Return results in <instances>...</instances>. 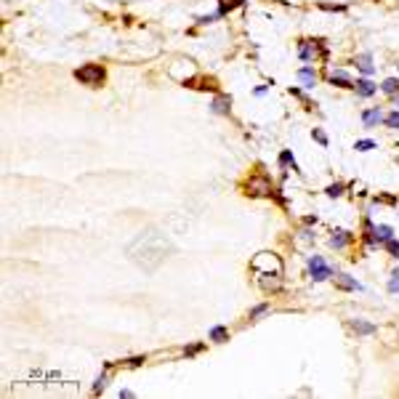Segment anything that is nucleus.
<instances>
[{
  "instance_id": "obj_7",
  "label": "nucleus",
  "mask_w": 399,
  "mask_h": 399,
  "mask_svg": "<svg viewBox=\"0 0 399 399\" xmlns=\"http://www.w3.org/2000/svg\"><path fill=\"white\" fill-rule=\"evenodd\" d=\"M330 83H333V85H338V88H354V83H351V77L349 75H346V72H330Z\"/></svg>"
},
{
  "instance_id": "obj_11",
  "label": "nucleus",
  "mask_w": 399,
  "mask_h": 399,
  "mask_svg": "<svg viewBox=\"0 0 399 399\" xmlns=\"http://www.w3.org/2000/svg\"><path fill=\"white\" fill-rule=\"evenodd\" d=\"M357 67L364 72V75H373V72H375V67H373V56H370V54H359V56H357Z\"/></svg>"
},
{
  "instance_id": "obj_16",
  "label": "nucleus",
  "mask_w": 399,
  "mask_h": 399,
  "mask_svg": "<svg viewBox=\"0 0 399 399\" xmlns=\"http://www.w3.org/2000/svg\"><path fill=\"white\" fill-rule=\"evenodd\" d=\"M237 5H242V0H221V5H218V16H226L229 11H235Z\"/></svg>"
},
{
  "instance_id": "obj_2",
  "label": "nucleus",
  "mask_w": 399,
  "mask_h": 399,
  "mask_svg": "<svg viewBox=\"0 0 399 399\" xmlns=\"http://www.w3.org/2000/svg\"><path fill=\"white\" fill-rule=\"evenodd\" d=\"M75 77L80 80L83 85H91V88H96V85H101V80H104V67L99 64H85L75 70Z\"/></svg>"
},
{
  "instance_id": "obj_14",
  "label": "nucleus",
  "mask_w": 399,
  "mask_h": 399,
  "mask_svg": "<svg viewBox=\"0 0 399 399\" xmlns=\"http://www.w3.org/2000/svg\"><path fill=\"white\" fill-rule=\"evenodd\" d=\"M381 91H383V93H389V96H397L399 93V80L397 77H386L383 85H381Z\"/></svg>"
},
{
  "instance_id": "obj_10",
  "label": "nucleus",
  "mask_w": 399,
  "mask_h": 399,
  "mask_svg": "<svg viewBox=\"0 0 399 399\" xmlns=\"http://www.w3.org/2000/svg\"><path fill=\"white\" fill-rule=\"evenodd\" d=\"M381 120H383V115H381V109L375 107V109H367L362 115V123H364V128H373V125H378Z\"/></svg>"
},
{
  "instance_id": "obj_5",
  "label": "nucleus",
  "mask_w": 399,
  "mask_h": 399,
  "mask_svg": "<svg viewBox=\"0 0 399 399\" xmlns=\"http://www.w3.org/2000/svg\"><path fill=\"white\" fill-rule=\"evenodd\" d=\"M210 109H213L216 115H229V109H232V99H229V96H216L213 104H210Z\"/></svg>"
},
{
  "instance_id": "obj_18",
  "label": "nucleus",
  "mask_w": 399,
  "mask_h": 399,
  "mask_svg": "<svg viewBox=\"0 0 399 399\" xmlns=\"http://www.w3.org/2000/svg\"><path fill=\"white\" fill-rule=\"evenodd\" d=\"M383 120H386V125H389V128H394V130H399V109H394V112H389V115H386Z\"/></svg>"
},
{
  "instance_id": "obj_13",
  "label": "nucleus",
  "mask_w": 399,
  "mask_h": 399,
  "mask_svg": "<svg viewBox=\"0 0 399 399\" xmlns=\"http://www.w3.org/2000/svg\"><path fill=\"white\" fill-rule=\"evenodd\" d=\"M349 242H351L349 232H333V237H330V245H333V248H346Z\"/></svg>"
},
{
  "instance_id": "obj_3",
  "label": "nucleus",
  "mask_w": 399,
  "mask_h": 399,
  "mask_svg": "<svg viewBox=\"0 0 399 399\" xmlns=\"http://www.w3.org/2000/svg\"><path fill=\"white\" fill-rule=\"evenodd\" d=\"M298 54L304 61H314V59L327 56V51H325V45L319 43V40H304V43L298 45Z\"/></svg>"
},
{
  "instance_id": "obj_1",
  "label": "nucleus",
  "mask_w": 399,
  "mask_h": 399,
  "mask_svg": "<svg viewBox=\"0 0 399 399\" xmlns=\"http://www.w3.org/2000/svg\"><path fill=\"white\" fill-rule=\"evenodd\" d=\"M168 242H165L160 235L155 232H146V235H139L133 239V242L128 245V255L130 261H136V264L141 266V269L152 272L160 261L165 258V253H168Z\"/></svg>"
},
{
  "instance_id": "obj_6",
  "label": "nucleus",
  "mask_w": 399,
  "mask_h": 399,
  "mask_svg": "<svg viewBox=\"0 0 399 399\" xmlns=\"http://www.w3.org/2000/svg\"><path fill=\"white\" fill-rule=\"evenodd\" d=\"M354 88H357V93H359V96H364V99H367V96H373L375 91H378V85H375L370 77H362V80H357Z\"/></svg>"
},
{
  "instance_id": "obj_8",
  "label": "nucleus",
  "mask_w": 399,
  "mask_h": 399,
  "mask_svg": "<svg viewBox=\"0 0 399 399\" xmlns=\"http://www.w3.org/2000/svg\"><path fill=\"white\" fill-rule=\"evenodd\" d=\"M351 330L354 333H359V335H373L375 333V325H370V322H364V319H351Z\"/></svg>"
},
{
  "instance_id": "obj_19",
  "label": "nucleus",
  "mask_w": 399,
  "mask_h": 399,
  "mask_svg": "<svg viewBox=\"0 0 399 399\" xmlns=\"http://www.w3.org/2000/svg\"><path fill=\"white\" fill-rule=\"evenodd\" d=\"M386 250H389V253L391 255H397V258H399V239H394V237H391V239H386Z\"/></svg>"
},
{
  "instance_id": "obj_26",
  "label": "nucleus",
  "mask_w": 399,
  "mask_h": 399,
  "mask_svg": "<svg viewBox=\"0 0 399 399\" xmlns=\"http://www.w3.org/2000/svg\"><path fill=\"white\" fill-rule=\"evenodd\" d=\"M104 383H107V375H99L96 383H93V391H101V389H104Z\"/></svg>"
},
{
  "instance_id": "obj_21",
  "label": "nucleus",
  "mask_w": 399,
  "mask_h": 399,
  "mask_svg": "<svg viewBox=\"0 0 399 399\" xmlns=\"http://www.w3.org/2000/svg\"><path fill=\"white\" fill-rule=\"evenodd\" d=\"M279 163H282V165H293V170H298V165H295V160H293V155H290L288 149L279 155Z\"/></svg>"
},
{
  "instance_id": "obj_22",
  "label": "nucleus",
  "mask_w": 399,
  "mask_h": 399,
  "mask_svg": "<svg viewBox=\"0 0 399 399\" xmlns=\"http://www.w3.org/2000/svg\"><path fill=\"white\" fill-rule=\"evenodd\" d=\"M344 195V184H333V186H327V197H341Z\"/></svg>"
},
{
  "instance_id": "obj_28",
  "label": "nucleus",
  "mask_w": 399,
  "mask_h": 399,
  "mask_svg": "<svg viewBox=\"0 0 399 399\" xmlns=\"http://www.w3.org/2000/svg\"><path fill=\"white\" fill-rule=\"evenodd\" d=\"M397 109H399V93H397Z\"/></svg>"
},
{
  "instance_id": "obj_15",
  "label": "nucleus",
  "mask_w": 399,
  "mask_h": 399,
  "mask_svg": "<svg viewBox=\"0 0 399 399\" xmlns=\"http://www.w3.org/2000/svg\"><path fill=\"white\" fill-rule=\"evenodd\" d=\"M391 237H394V229H391V226H386V224L375 226V239H378V242H386V239H391Z\"/></svg>"
},
{
  "instance_id": "obj_23",
  "label": "nucleus",
  "mask_w": 399,
  "mask_h": 399,
  "mask_svg": "<svg viewBox=\"0 0 399 399\" xmlns=\"http://www.w3.org/2000/svg\"><path fill=\"white\" fill-rule=\"evenodd\" d=\"M389 293H399V269L391 274V282H389Z\"/></svg>"
},
{
  "instance_id": "obj_4",
  "label": "nucleus",
  "mask_w": 399,
  "mask_h": 399,
  "mask_svg": "<svg viewBox=\"0 0 399 399\" xmlns=\"http://www.w3.org/2000/svg\"><path fill=\"white\" fill-rule=\"evenodd\" d=\"M309 272H311V279H314V282H322V279L333 277V269L325 264L322 255H311L309 258Z\"/></svg>"
},
{
  "instance_id": "obj_9",
  "label": "nucleus",
  "mask_w": 399,
  "mask_h": 399,
  "mask_svg": "<svg viewBox=\"0 0 399 399\" xmlns=\"http://www.w3.org/2000/svg\"><path fill=\"white\" fill-rule=\"evenodd\" d=\"M335 285L344 290H362V285H359L357 279H351L349 274H335Z\"/></svg>"
},
{
  "instance_id": "obj_24",
  "label": "nucleus",
  "mask_w": 399,
  "mask_h": 399,
  "mask_svg": "<svg viewBox=\"0 0 399 399\" xmlns=\"http://www.w3.org/2000/svg\"><path fill=\"white\" fill-rule=\"evenodd\" d=\"M311 136H314V139L319 141V144H322V146H327V136H325L322 133V130H319V128H314V130H311Z\"/></svg>"
},
{
  "instance_id": "obj_27",
  "label": "nucleus",
  "mask_w": 399,
  "mask_h": 399,
  "mask_svg": "<svg viewBox=\"0 0 399 399\" xmlns=\"http://www.w3.org/2000/svg\"><path fill=\"white\" fill-rule=\"evenodd\" d=\"M128 397H133V391H128V389L120 391V399H128Z\"/></svg>"
},
{
  "instance_id": "obj_12",
  "label": "nucleus",
  "mask_w": 399,
  "mask_h": 399,
  "mask_svg": "<svg viewBox=\"0 0 399 399\" xmlns=\"http://www.w3.org/2000/svg\"><path fill=\"white\" fill-rule=\"evenodd\" d=\"M298 77L304 80V88H314L317 75H314V70H311V67H301V70H298Z\"/></svg>"
},
{
  "instance_id": "obj_17",
  "label": "nucleus",
  "mask_w": 399,
  "mask_h": 399,
  "mask_svg": "<svg viewBox=\"0 0 399 399\" xmlns=\"http://www.w3.org/2000/svg\"><path fill=\"white\" fill-rule=\"evenodd\" d=\"M210 338H213V341H218V344H221V341H226V338H229V333H226V327H221V325H218V327H213V330H210Z\"/></svg>"
},
{
  "instance_id": "obj_25",
  "label": "nucleus",
  "mask_w": 399,
  "mask_h": 399,
  "mask_svg": "<svg viewBox=\"0 0 399 399\" xmlns=\"http://www.w3.org/2000/svg\"><path fill=\"white\" fill-rule=\"evenodd\" d=\"M266 309H269V306H266V304H261V306H255V309H250V319H255L258 314H264Z\"/></svg>"
},
{
  "instance_id": "obj_20",
  "label": "nucleus",
  "mask_w": 399,
  "mask_h": 399,
  "mask_svg": "<svg viewBox=\"0 0 399 399\" xmlns=\"http://www.w3.org/2000/svg\"><path fill=\"white\" fill-rule=\"evenodd\" d=\"M354 149H359V152H370V149H375V141L362 139V141H357V146H354Z\"/></svg>"
}]
</instances>
